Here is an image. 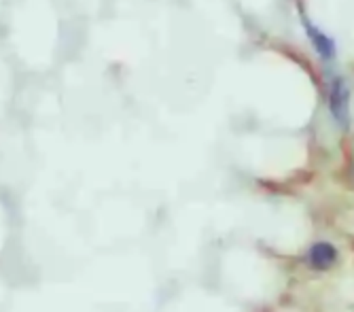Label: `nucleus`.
Wrapping results in <instances>:
<instances>
[{
	"mask_svg": "<svg viewBox=\"0 0 354 312\" xmlns=\"http://www.w3.org/2000/svg\"><path fill=\"white\" fill-rule=\"evenodd\" d=\"M329 109L342 128H348L350 123V89L342 77H335L329 87Z\"/></svg>",
	"mask_w": 354,
	"mask_h": 312,
	"instance_id": "nucleus-1",
	"label": "nucleus"
},
{
	"mask_svg": "<svg viewBox=\"0 0 354 312\" xmlns=\"http://www.w3.org/2000/svg\"><path fill=\"white\" fill-rule=\"evenodd\" d=\"M304 28H306V35H308L310 43L314 45L316 53H318L320 57H323V59H333V57H335V53H337V49H335V41H333L329 35H325L320 28H316L312 21H308L306 17H304Z\"/></svg>",
	"mask_w": 354,
	"mask_h": 312,
	"instance_id": "nucleus-2",
	"label": "nucleus"
},
{
	"mask_svg": "<svg viewBox=\"0 0 354 312\" xmlns=\"http://www.w3.org/2000/svg\"><path fill=\"white\" fill-rule=\"evenodd\" d=\"M335 248L327 242H318L310 248V264L314 268H329L335 261Z\"/></svg>",
	"mask_w": 354,
	"mask_h": 312,
	"instance_id": "nucleus-3",
	"label": "nucleus"
}]
</instances>
